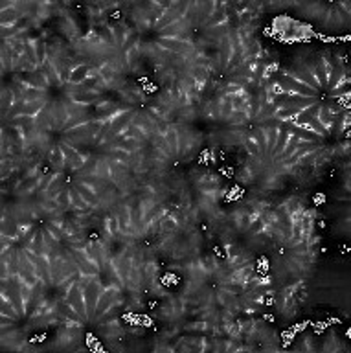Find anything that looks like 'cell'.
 I'll return each instance as SVG.
<instances>
[{"label":"cell","instance_id":"6da1fadb","mask_svg":"<svg viewBox=\"0 0 351 353\" xmlns=\"http://www.w3.org/2000/svg\"><path fill=\"white\" fill-rule=\"evenodd\" d=\"M279 127L276 125H269V127L263 129V135H265V142H267V151H274V147L278 144V138H279Z\"/></svg>","mask_w":351,"mask_h":353},{"label":"cell","instance_id":"7a4b0ae2","mask_svg":"<svg viewBox=\"0 0 351 353\" xmlns=\"http://www.w3.org/2000/svg\"><path fill=\"white\" fill-rule=\"evenodd\" d=\"M50 162L54 164V166H63L64 162H66V157H64V151L61 144L54 145L52 149H50Z\"/></svg>","mask_w":351,"mask_h":353}]
</instances>
